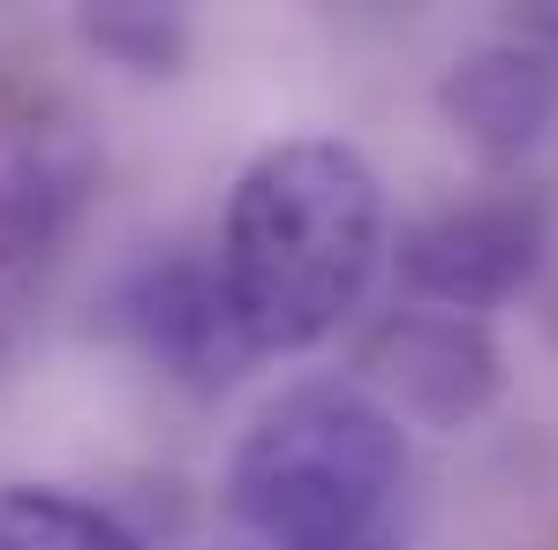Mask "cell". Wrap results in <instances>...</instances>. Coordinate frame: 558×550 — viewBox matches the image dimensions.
<instances>
[{
    "label": "cell",
    "instance_id": "obj_8",
    "mask_svg": "<svg viewBox=\"0 0 558 550\" xmlns=\"http://www.w3.org/2000/svg\"><path fill=\"white\" fill-rule=\"evenodd\" d=\"M0 550H144V543L76 490L0 482Z\"/></svg>",
    "mask_w": 558,
    "mask_h": 550
},
{
    "label": "cell",
    "instance_id": "obj_4",
    "mask_svg": "<svg viewBox=\"0 0 558 550\" xmlns=\"http://www.w3.org/2000/svg\"><path fill=\"white\" fill-rule=\"evenodd\" d=\"M113 317L136 340V355L159 377L189 384V392H227L242 369L265 363L250 347V332H242V309H234V294L219 279V257H196V249L144 257L121 279Z\"/></svg>",
    "mask_w": 558,
    "mask_h": 550
},
{
    "label": "cell",
    "instance_id": "obj_9",
    "mask_svg": "<svg viewBox=\"0 0 558 550\" xmlns=\"http://www.w3.org/2000/svg\"><path fill=\"white\" fill-rule=\"evenodd\" d=\"M84 38L136 76H167L182 61V23L159 8H98V15H84Z\"/></svg>",
    "mask_w": 558,
    "mask_h": 550
},
{
    "label": "cell",
    "instance_id": "obj_5",
    "mask_svg": "<svg viewBox=\"0 0 558 550\" xmlns=\"http://www.w3.org/2000/svg\"><path fill=\"white\" fill-rule=\"evenodd\" d=\"M355 384L377 392L415 430H468L475 415H490L506 369H498V340H490L483 317H461V309H400V317H385L371 332Z\"/></svg>",
    "mask_w": 558,
    "mask_h": 550
},
{
    "label": "cell",
    "instance_id": "obj_3",
    "mask_svg": "<svg viewBox=\"0 0 558 550\" xmlns=\"http://www.w3.org/2000/svg\"><path fill=\"white\" fill-rule=\"evenodd\" d=\"M400 279L408 294H423V309H461L483 317L498 302H513L521 286H536L551 257V219L536 196L506 188V196H468L430 211L423 227L400 234Z\"/></svg>",
    "mask_w": 558,
    "mask_h": 550
},
{
    "label": "cell",
    "instance_id": "obj_7",
    "mask_svg": "<svg viewBox=\"0 0 558 550\" xmlns=\"http://www.w3.org/2000/svg\"><path fill=\"white\" fill-rule=\"evenodd\" d=\"M438 113L468 144L475 167L513 174L521 159L544 151L558 129V53L536 38H490L468 46L461 61L438 76Z\"/></svg>",
    "mask_w": 558,
    "mask_h": 550
},
{
    "label": "cell",
    "instance_id": "obj_1",
    "mask_svg": "<svg viewBox=\"0 0 558 550\" xmlns=\"http://www.w3.org/2000/svg\"><path fill=\"white\" fill-rule=\"evenodd\" d=\"M385 249V188L348 136H279L227 188L219 279L265 363L325 347L371 302Z\"/></svg>",
    "mask_w": 558,
    "mask_h": 550
},
{
    "label": "cell",
    "instance_id": "obj_6",
    "mask_svg": "<svg viewBox=\"0 0 558 550\" xmlns=\"http://www.w3.org/2000/svg\"><path fill=\"white\" fill-rule=\"evenodd\" d=\"M98 151L69 113H0V272H38L92 211Z\"/></svg>",
    "mask_w": 558,
    "mask_h": 550
},
{
    "label": "cell",
    "instance_id": "obj_10",
    "mask_svg": "<svg viewBox=\"0 0 558 550\" xmlns=\"http://www.w3.org/2000/svg\"><path fill=\"white\" fill-rule=\"evenodd\" d=\"M355 550H400V543H392V536H371V543H355Z\"/></svg>",
    "mask_w": 558,
    "mask_h": 550
},
{
    "label": "cell",
    "instance_id": "obj_2",
    "mask_svg": "<svg viewBox=\"0 0 558 550\" xmlns=\"http://www.w3.org/2000/svg\"><path fill=\"white\" fill-rule=\"evenodd\" d=\"M408 482V430L355 377H302L234 438L219 498L265 550H355L385 536Z\"/></svg>",
    "mask_w": 558,
    "mask_h": 550
}]
</instances>
